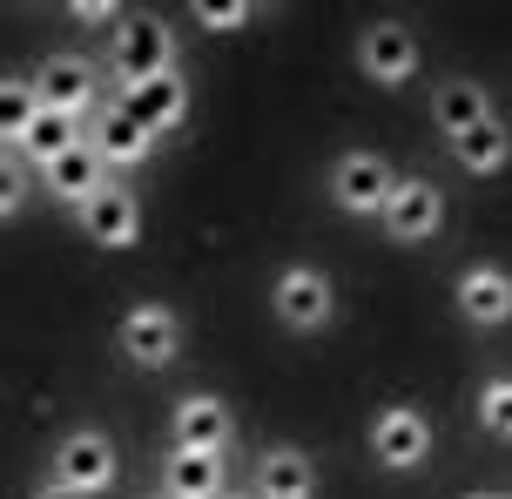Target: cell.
I'll list each match as a JSON object with an SVG mask.
<instances>
[{
  "instance_id": "26",
  "label": "cell",
  "mask_w": 512,
  "mask_h": 499,
  "mask_svg": "<svg viewBox=\"0 0 512 499\" xmlns=\"http://www.w3.org/2000/svg\"><path fill=\"white\" fill-rule=\"evenodd\" d=\"M34 499H88V493H75V486H61V479H41V486H34Z\"/></svg>"
},
{
  "instance_id": "9",
  "label": "cell",
  "mask_w": 512,
  "mask_h": 499,
  "mask_svg": "<svg viewBox=\"0 0 512 499\" xmlns=\"http://www.w3.org/2000/svg\"><path fill=\"white\" fill-rule=\"evenodd\" d=\"M75 223L95 250H135V243H142V196L128 183H108L102 196H88L75 210Z\"/></svg>"
},
{
  "instance_id": "29",
  "label": "cell",
  "mask_w": 512,
  "mask_h": 499,
  "mask_svg": "<svg viewBox=\"0 0 512 499\" xmlns=\"http://www.w3.org/2000/svg\"><path fill=\"white\" fill-rule=\"evenodd\" d=\"M155 499H169V493H155Z\"/></svg>"
},
{
  "instance_id": "20",
  "label": "cell",
  "mask_w": 512,
  "mask_h": 499,
  "mask_svg": "<svg viewBox=\"0 0 512 499\" xmlns=\"http://www.w3.org/2000/svg\"><path fill=\"white\" fill-rule=\"evenodd\" d=\"M34 122H41V88H34V75H7V88H0V142H7V156H21Z\"/></svg>"
},
{
  "instance_id": "25",
  "label": "cell",
  "mask_w": 512,
  "mask_h": 499,
  "mask_svg": "<svg viewBox=\"0 0 512 499\" xmlns=\"http://www.w3.org/2000/svg\"><path fill=\"white\" fill-rule=\"evenodd\" d=\"M68 21H88V27L115 21V27H122V7H115V0H68Z\"/></svg>"
},
{
  "instance_id": "19",
  "label": "cell",
  "mask_w": 512,
  "mask_h": 499,
  "mask_svg": "<svg viewBox=\"0 0 512 499\" xmlns=\"http://www.w3.org/2000/svg\"><path fill=\"white\" fill-rule=\"evenodd\" d=\"M88 142V122H75V115H54V108H41V122H34V135L21 142V156L14 162H27L34 176L48 169V162H61L68 149H81Z\"/></svg>"
},
{
  "instance_id": "27",
  "label": "cell",
  "mask_w": 512,
  "mask_h": 499,
  "mask_svg": "<svg viewBox=\"0 0 512 499\" xmlns=\"http://www.w3.org/2000/svg\"><path fill=\"white\" fill-rule=\"evenodd\" d=\"M465 499H512V493H465Z\"/></svg>"
},
{
  "instance_id": "14",
  "label": "cell",
  "mask_w": 512,
  "mask_h": 499,
  "mask_svg": "<svg viewBox=\"0 0 512 499\" xmlns=\"http://www.w3.org/2000/svg\"><path fill=\"white\" fill-rule=\"evenodd\" d=\"M34 183H41V196H48V203H61V210H81L88 196H102V189L115 183V169L95 156V142H81V149H68L61 162H48Z\"/></svg>"
},
{
  "instance_id": "15",
  "label": "cell",
  "mask_w": 512,
  "mask_h": 499,
  "mask_svg": "<svg viewBox=\"0 0 512 499\" xmlns=\"http://www.w3.org/2000/svg\"><path fill=\"white\" fill-rule=\"evenodd\" d=\"M486 122H499V108H492L486 81L452 75V81H438V88H432V129L445 135V142H459V135L486 129Z\"/></svg>"
},
{
  "instance_id": "10",
  "label": "cell",
  "mask_w": 512,
  "mask_h": 499,
  "mask_svg": "<svg viewBox=\"0 0 512 499\" xmlns=\"http://www.w3.org/2000/svg\"><path fill=\"white\" fill-rule=\"evenodd\" d=\"M452 304L472 331H506L512 324V270L506 263H465L459 284H452Z\"/></svg>"
},
{
  "instance_id": "8",
  "label": "cell",
  "mask_w": 512,
  "mask_h": 499,
  "mask_svg": "<svg viewBox=\"0 0 512 499\" xmlns=\"http://www.w3.org/2000/svg\"><path fill=\"white\" fill-rule=\"evenodd\" d=\"M358 75L371 88H405L418 75V34L405 21H371L358 34Z\"/></svg>"
},
{
  "instance_id": "4",
  "label": "cell",
  "mask_w": 512,
  "mask_h": 499,
  "mask_svg": "<svg viewBox=\"0 0 512 499\" xmlns=\"http://www.w3.org/2000/svg\"><path fill=\"white\" fill-rule=\"evenodd\" d=\"M48 479H61V486H75V493L102 499L115 479H122V452H115V439L108 432H95V425H75L61 446H54V466Z\"/></svg>"
},
{
  "instance_id": "6",
  "label": "cell",
  "mask_w": 512,
  "mask_h": 499,
  "mask_svg": "<svg viewBox=\"0 0 512 499\" xmlns=\"http://www.w3.org/2000/svg\"><path fill=\"white\" fill-rule=\"evenodd\" d=\"M34 88H41V108L75 115V122H95L102 102H108V88H102V75H95L88 54H48V61L34 68Z\"/></svg>"
},
{
  "instance_id": "2",
  "label": "cell",
  "mask_w": 512,
  "mask_h": 499,
  "mask_svg": "<svg viewBox=\"0 0 512 499\" xmlns=\"http://www.w3.org/2000/svg\"><path fill=\"white\" fill-rule=\"evenodd\" d=\"M270 311H277L283 331H297V338H310V331H331L337 317V284L317 270V263H283L277 284H270Z\"/></svg>"
},
{
  "instance_id": "24",
  "label": "cell",
  "mask_w": 512,
  "mask_h": 499,
  "mask_svg": "<svg viewBox=\"0 0 512 499\" xmlns=\"http://www.w3.org/2000/svg\"><path fill=\"white\" fill-rule=\"evenodd\" d=\"M21 203H27V162L7 156V183H0V216L14 223V216H21Z\"/></svg>"
},
{
  "instance_id": "11",
  "label": "cell",
  "mask_w": 512,
  "mask_h": 499,
  "mask_svg": "<svg viewBox=\"0 0 512 499\" xmlns=\"http://www.w3.org/2000/svg\"><path fill=\"white\" fill-rule=\"evenodd\" d=\"M378 230H384L391 243H405V250H411V243H432L438 230H445V189L425 183V176H405Z\"/></svg>"
},
{
  "instance_id": "22",
  "label": "cell",
  "mask_w": 512,
  "mask_h": 499,
  "mask_svg": "<svg viewBox=\"0 0 512 499\" xmlns=\"http://www.w3.org/2000/svg\"><path fill=\"white\" fill-rule=\"evenodd\" d=\"M472 419L486 425L492 439H512V371L479 378V392H472Z\"/></svg>"
},
{
  "instance_id": "17",
  "label": "cell",
  "mask_w": 512,
  "mask_h": 499,
  "mask_svg": "<svg viewBox=\"0 0 512 499\" xmlns=\"http://www.w3.org/2000/svg\"><path fill=\"white\" fill-rule=\"evenodd\" d=\"M115 102L142 122V129H155V135H169L189 115V81L182 75H155V81H128V88H115Z\"/></svg>"
},
{
  "instance_id": "28",
  "label": "cell",
  "mask_w": 512,
  "mask_h": 499,
  "mask_svg": "<svg viewBox=\"0 0 512 499\" xmlns=\"http://www.w3.org/2000/svg\"><path fill=\"white\" fill-rule=\"evenodd\" d=\"M223 499H256V493H223Z\"/></svg>"
},
{
  "instance_id": "1",
  "label": "cell",
  "mask_w": 512,
  "mask_h": 499,
  "mask_svg": "<svg viewBox=\"0 0 512 499\" xmlns=\"http://www.w3.org/2000/svg\"><path fill=\"white\" fill-rule=\"evenodd\" d=\"M398 169L378 156V149H344V156L331 162V176H324V189H331V203L344 216H371V223H384V210H391V196H398Z\"/></svg>"
},
{
  "instance_id": "18",
  "label": "cell",
  "mask_w": 512,
  "mask_h": 499,
  "mask_svg": "<svg viewBox=\"0 0 512 499\" xmlns=\"http://www.w3.org/2000/svg\"><path fill=\"white\" fill-rule=\"evenodd\" d=\"M256 499H317V459L304 446H270L250 479Z\"/></svg>"
},
{
  "instance_id": "21",
  "label": "cell",
  "mask_w": 512,
  "mask_h": 499,
  "mask_svg": "<svg viewBox=\"0 0 512 499\" xmlns=\"http://www.w3.org/2000/svg\"><path fill=\"white\" fill-rule=\"evenodd\" d=\"M445 149H452V162H459L465 176H499L512 162V129L506 122H486V129L459 135V142H445Z\"/></svg>"
},
{
  "instance_id": "12",
  "label": "cell",
  "mask_w": 512,
  "mask_h": 499,
  "mask_svg": "<svg viewBox=\"0 0 512 499\" xmlns=\"http://www.w3.org/2000/svg\"><path fill=\"white\" fill-rule=\"evenodd\" d=\"M236 439V419H230V405L216 392H182L176 398V412H169V446L182 452H230Z\"/></svg>"
},
{
  "instance_id": "16",
  "label": "cell",
  "mask_w": 512,
  "mask_h": 499,
  "mask_svg": "<svg viewBox=\"0 0 512 499\" xmlns=\"http://www.w3.org/2000/svg\"><path fill=\"white\" fill-rule=\"evenodd\" d=\"M155 493H169V499H223L230 493V466H223V452L169 446L162 452V486H155Z\"/></svg>"
},
{
  "instance_id": "23",
  "label": "cell",
  "mask_w": 512,
  "mask_h": 499,
  "mask_svg": "<svg viewBox=\"0 0 512 499\" xmlns=\"http://www.w3.org/2000/svg\"><path fill=\"white\" fill-rule=\"evenodd\" d=\"M256 21V0H196V27L203 34H236V27H250Z\"/></svg>"
},
{
  "instance_id": "7",
  "label": "cell",
  "mask_w": 512,
  "mask_h": 499,
  "mask_svg": "<svg viewBox=\"0 0 512 499\" xmlns=\"http://www.w3.org/2000/svg\"><path fill=\"white\" fill-rule=\"evenodd\" d=\"M371 452L384 473H425L432 466V419L418 405H378L371 412Z\"/></svg>"
},
{
  "instance_id": "5",
  "label": "cell",
  "mask_w": 512,
  "mask_h": 499,
  "mask_svg": "<svg viewBox=\"0 0 512 499\" xmlns=\"http://www.w3.org/2000/svg\"><path fill=\"white\" fill-rule=\"evenodd\" d=\"M115 344L135 371H169L182 358V317L169 304H128L115 324Z\"/></svg>"
},
{
  "instance_id": "3",
  "label": "cell",
  "mask_w": 512,
  "mask_h": 499,
  "mask_svg": "<svg viewBox=\"0 0 512 499\" xmlns=\"http://www.w3.org/2000/svg\"><path fill=\"white\" fill-rule=\"evenodd\" d=\"M108 75H115V88L176 75V34L155 21V14H128V21L115 27V41H108Z\"/></svg>"
},
{
  "instance_id": "13",
  "label": "cell",
  "mask_w": 512,
  "mask_h": 499,
  "mask_svg": "<svg viewBox=\"0 0 512 499\" xmlns=\"http://www.w3.org/2000/svg\"><path fill=\"white\" fill-rule=\"evenodd\" d=\"M88 142H95V156H102L108 169L122 176V169H142V162L155 156V142H162V135H155V129H142V122H135V115H128V108L115 102V95H108V102H102V115L88 122Z\"/></svg>"
}]
</instances>
